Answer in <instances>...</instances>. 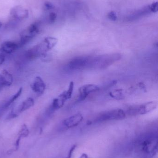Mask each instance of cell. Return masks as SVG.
Returning <instances> with one entry per match:
<instances>
[{
    "label": "cell",
    "mask_w": 158,
    "mask_h": 158,
    "mask_svg": "<svg viewBox=\"0 0 158 158\" xmlns=\"http://www.w3.org/2000/svg\"><path fill=\"white\" fill-rule=\"evenodd\" d=\"M58 40L54 37L45 38L41 43L29 49L26 53V56L29 60H32L39 57H44L47 53L57 44Z\"/></svg>",
    "instance_id": "cell-1"
},
{
    "label": "cell",
    "mask_w": 158,
    "mask_h": 158,
    "mask_svg": "<svg viewBox=\"0 0 158 158\" xmlns=\"http://www.w3.org/2000/svg\"><path fill=\"white\" fill-rule=\"evenodd\" d=\"M122 56L119 53H110L97 56H92L89 69H105L117 61L120 60Z\"/></svg>",
    "instance_id": "cell-2"
},
{
    "label": "cell",
    "mask_w": 158,
    "mask_h": 158,
    "mask_svg": "<svg viewBox=\"0 0 158 158\" xmlns=\"http://www.w3.org/2000/svg\"><path fill=\"white\" fill-rule=\"evenodd\" d=\"M157 107V102L156 101H149L140 105L130 106L127 109L126 113L131 116L145 115L155 110Z\"/></svg>",
    "instance_id": "cell-3"
},
{
    "label": "cell",
    "mask_w": 158,
    "mask_h": 158,
    "mask_svg": "<svg viewBox=\"0 0 158 158\" xmlns=\"http://www.w3.org/2000/svg\"><path fill=\"white\" fill-rule=\"evenodd\" d=\"M92 56H80L75 57L66 65V69L70 71H80L89 69Z\"/></svg>",
    "instance_id": "cell-4"
},
{
    "label": "cell",
    "mask_w": 158,
    "mask_h": 158,
    "mask_svg": "<svg viewBox=\"0 0 158 158\" xmlns=\"http://www.w3.org/2000/svg\"><path fill=\"white\" fill-rule=\"evenodd\" d=\"M140 149L145 155L152 157L156 154L157 151L156 138L152 135H147L141 142Z\"/></svg>",
    "instance_id": "cell-5"
},
{
    "label": "cell",
    "mask_w": 158,
    "mask_h": 158,
    "mask_svg": "<svg viewBox=\"0 0 158 158\" xmlns=\"http://www.w3.org/2000/svg\"><path fill=\"white\" fill-rule=\"evenodd\" d=\"M126 117V113L121 109H116L103 112L94 120V123H102L111 120H121Z\"/></svg>",
    "instance_id": "cell-6"
},
{
    "label": "cell",
    "mask_w": 158,
    "mask_h": 158,
    "mask_svg": "<svg viewBox=\"0 0 158 158\" xmlns=\"http://www.w3.org/2000/svg\"><path fill=\"white\" fill-rule=\"evenodd\" d=\"M39 29L35 24L30 26L27 29L20 34V40L19 44L20 47L24 46L29 42L39 32Z\"/></svg>",
    "instance_id": "cell-7"
},
{
    "label": "cell",
    "mask_w": 158,
    "mask_h": 158,
    "mask_svg": "<svg viewBox=\"0 0 158 158\" xmlns=\"http://www.w3.org/2000/svg\"><path fill=\"white\" fill-rule=\"evenodd\" d=\"M99 89L100 87L95 84H89L83 85L79 89L77 101L80 102L85 100L89 95L99 91Z\"/></svg>",
    "instance_id": "cell-8"
},
{
    "label": "cell",
    "mask_w": 158,
    "mask_h": 158,
    "mask_svg": "<svg viewBox=\"0 0 158 158\" xmlns=\"http://www.w3.org/2000/svg\"><path fill=\"white\" fill-rule=\"evenodd\" d=\"M31 87L34 93L39 96H41L45 91L46 85L41 77H37L31 85Z\"/></svg>",
    "instance_id": "cell-9"
},
{
    "label": "cell",
    "mask_w": 158,
    "mask_h": 158,
    "mask_svg": "<svg viewBox=\"0 0 158 158\" xmlns=\"http://www.w3.org/2000/svg\"><path fill=\"white\" fill-rule=\"evenodd\" d=\"M83 120V115L80 113H78L66 119L63 121V124L65 127L70 129L78 126Z\"/></svg>",
    "instance_id": "cell-10"
},
{
    "label": "cell",
    "mask_w": 158,
    "mask_h": 158,
    "mask_svg": "<svg viewBox=\"0 0 158 158\" xmlns=\"http://www.w3.org/2000/svg\"><path fill=\"white\" fill-rule=\"evenodd\" d=\"M67 100L65 94V91L60 94L57 98L53 100V102L50 106L49 111L50 113L58 110L63 106L65 102Z\"/></svg>",
    "instance_id": "cell-11"
},
{
    "label": "cell",
    "mask_w": 158,
    "mask_h": 158,
    "mask_svg": "<svg viewBox=\"0 0 158 158\" xmlns=\"http://www.w3.org/2000/svg\"><path fill=\"white\" fill-rule=\"evenodd\" d=\"M20 47L19 44L15 42L6 41L2 44L0 51L2 54H11L16 51Z\"/></svg>",
    "instance_id": "cell-12"
},
{
    "label": "cell",
    "mask_w": 158,
    "mask_h": 158,
    "mask_svg": "<svg viewBox=\"0 0 158 158\" xmlns=\"http://www.w3.org/2000/svg\"><path fill=\"white\" fill-rule=\"evenodd\" d=\"M13 82V76L7 70L3 69L0 72V89L10 86Z\"/></svg>",
    "instance_id": "cell-13"
},
{
    "label": "cell",
    "mask_w": 158,
    "mask_h": 158,
    "mask_svg": "<svg viewBox=\"0 0 158 158\" xmlns=\"http://www.w3.org/2000/svg\"><path fill=\"white\" fill-rule=\"evenodd\" d=\"M34 105V100L32 98L29 97L23 101L19 106L17 109L15 111V113L18 116L19 114L22 113L28 110L32 107Z\"/></svg>",
    "instance_id": "cell-14"
},
{
    "label": "cell",
    "mask_w": 158,
    "mask_h": 158,
    "mask_svg": "<svg viewBox=\"0 0 158 158\" xmlns=\"http://www.w3.org/2000/svg\"><path fill=\"white\" fill-rule=\"evenodd\" d=\"M22 91H23V88L22 87H20L19 88L17 92H16V94H15L13 95L10 98L9 100L5 103L4 105V108H6L8 107L11 104H13L15 100H16L19 98L20 97L21 95V94L22 93Z\"/></svg>",
    "instance_id": "cell-15"
},
{
    "label": "cell",
    "mask_w": 158,
    "mask_h": 158,
    "mask_svg": "<svg viewBox=\"0 0 158 158\" xmlns=\"http://www.w3.org/2000/svg\"><path fill=\"white\" fill-rule=\"evenodd\" d=\"M109 96L117 100L124 98V94L122 89H117L112 91L109 93Z\"/></svg>",
    "instance_id": "cell-16"
},
{
    "label": "cell",
    "mask_w": 158,
    "mask_h": 158,
    "mask_svg": "<svg viewBox=\"0 0 158 158\" xmlns=\"http://www.w3.org/2000/svg\"><path fill=\"white\" fill-rule=\"evenodd\" d=\"M29 134V131L27 125L25 124H23L19 132V137H20L21 138L26 137Z\"/></svg>",
    "instance_id": "cell-17"
},
{
    "label": "cell",
    "mask_w": 158,
    "mask_h": 158,
    "mask_svg": "<svg viewBox=\"0 0 158 158\" xmlns=\"http://www.w3.org/2000/svg\"><path fill=\"white\" fill-rule=\"evenodd\" d=\"M74 87V82L73 81L70 82L67 90L66 91H65V94H66V97L67 100L71 98V96H72V93H73Z\"/></svg>",
    "instance_id": "cell-18"
},
{
    "label": "cell",
    "mask_w": 158,
    "mask_h": 158,
    "mask_svg": "<svg viewBox=\"0 0 158 158\" xmlns=\"http://www.w3.org/2000/svg\"><path fill=\"white\" fill-rule=\"evenodd\" d=\"M149 10L151 12L156 13L158 12V2H155L153 3L149 7Z\"/></svg>",
    "instance_id": "cell-19"
},
{
    "label": "cell",
    "mask_w": 158,
    "mask_h": 158,
    "mask_svg": "<svg viewBox=\"0 0 158 158\" xmlns=\"http://www.w3.org/2000/svg\"><path fill=\"white\" fill-rule=\"evenodd\" d=\"M108 18L109 19L113 21H116L117 18V14H116V12H114V11H111V12L109 13Z\"/></svg>",
    "instance_id": "cell-20"
},
{
    "label": "cell",
    "mask_w": 158,
    "mask_h": 158,
    "mask_svg": "<svg viewBox=\"0 0 158 158\" xmlns=\"http://www.w3.org/2000/svg\"><path fill=\"white\" fill-rule=\"evenodd\" d=\"M57 15L55 13H51L49 15V20H50V22L51 23H53L55 21L56 19Z\"/></svg>",
    "instance_id": "cell-21"
},
{
    "label": "cell",
    "mask_w": 158,
    "mask_h": 158,
    "mask_svg": "<svg viewBox=\"0 0 158 158\" xmlns=\"http://www.w3.org/2000/svg\"><path fill=\"white\" fill-rule=\"evenodd\" d=\"M5 60V56L3 54H0V66L2 65Z\"/></svg>",
    "instance_id": "cell-22"
},
{
    "label": "cell",
    "mask_w": 158,
    "mask_h": 158,
    "mask_svg": "<svg viewBox=\"0 0 158 158\" xmlns=\"http://www.w3.org/2000/svg\"><path fill=\"white\" fill-rule=\"evenodd\" d=\"M45 5L46 6V8H48V9H50L53 8V5H52V4L50 3H46L45 4Z\"/></svg>",
    "instance_id": "cell-23"
},
{
    "label": "cell",
    "mask_w": 158,
    "mask_h": 158,
    "mask_svg": "<svg viewBox=\"0 0 158 158\" xmlns=\"http://www.w3.org/2000/svg\"><path fill=\"white\" fill-rule=\"evenodd\" d=\"M2 23H1V22H0V28H1V27H2Z\"/></svg>",
    "instance_id": "cell-24"
}]
</instances>
